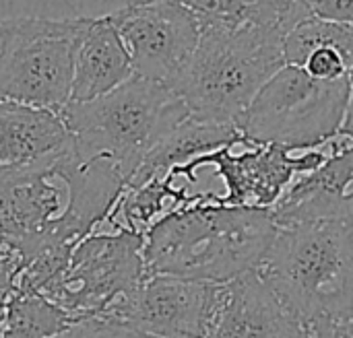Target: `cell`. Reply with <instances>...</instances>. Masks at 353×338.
Returning a JSON list of instances; mask_svg holds the SVG:
<instances>
[{
	"label": "cell",
	"mask_w": 353,
	"mask_h": 338,
	"mask_svg": "<svg viewBox=\"0 0 353 338\" xmlns=\"http://www.w3.org/2000/svg\"><path fill=\"white\" fill-rule=\"evenodd\" d=\"M124 188L110 161H83L74 142L46 163L0 167V252L23 268L46 246L77 248L105 223Z\"/></svg>",
	"instance_id": "6da1fadb"
},
{
	"label": "cell",
	"mask_w": 353,
	"mask_h": 338,
	"mask_svg": "<svg viewBox=\"0 0 353 338\" xmlns=\"http://www.w3.org/2000/svg\"><path fill=\"white\" fill-rule=\"evenodd\" d=\"M215 198L209 192L149 229L143 246L147 275L223 285L261 266L277 233L273 211L223 207Z\"/></svg>",
	"instance_id": "7a4b0ae2"
},
{
	"label": "cell",
	"mask_w": 353,
	"mask_h": 338,
	"mask_svg": "<svg viewBox=\"0 0 353 338\" xmlns=\"http://www.w3.org/2000/svg\"><path fill=\"white\" fill-rule=\"evenodd\" d=\"M285 37L279 27L259 25L201 29L192 58L170 87L192 120L238 126L265 83L288 64Z\"/></svg>",
	"instance_id": "3957f363"
},
{
	"label": "cell",
	"mask_w": 353,
	"mask_h": 338,
	"mask_svg": "<svg viewBox=\"0 0 353 338\" xmlns=\"http://www.w3.org/2000/svg\"><path fill=\"white\" fill-rule=\"evenodd\" d=\"M261 277L308 326L353 312V223L339 219L277 225Z\"/></svg>",
	"instance_id": "277c9868"
},
{
	"label": "cell",
	"mask_w": 353,
	"mask_h": 338,
	"mask_svg": "<svg viewBox=\"0 0 353 338\" xmlns=\"http://www.w3.org/2000/svg\"><path fill=\"white\" fill-rule=\"evenodd\" d=\"M60 114L77 155L83 161H110L126 184L147 155L190 118L170 85L143 76L93 101L68 103Z\"/></svg>",
	"instance_id": "5b68a950"
},
{
	"label": "cell",
	"mask_w": 353,
	"mask_h": 338,
	"mask_svg": "<svg viewBox=\"0 0 353 338\" xmlns=\"http://www.w3.org/2000/svg\"><path fill=\"white\" fill-rule=\"evenodd\" d=\"M347 101L350 76L321 81L302 66L285 64L259 91L238 128L250 145L310 151L341 132Z\"/></svg>",
	"instance_id": "8992f818"
},
{
	"label": "cell",
	"mask_w": 353,
	"mask_h": 338,
	"mask_svg": "<svg viewBox=\"0 0 353 338\" xmlns=\"http://www.w3.org/2000/svg\"><path fill=\"white\" fill-rule=\"evenodd\" d=\"M87 19H0V101L62 112L70 103L74 50Z\"/></svg>",
	"instance_id": "52a82bcc"
},
{
	"label": "cell",
	"mask_w": 353,
	"mask_h": 338,
	"mask_svg": "<svg viewBox=\"0 0 353 338\" xmlns=\"http://www.w3.org/2000/svg\"><path fill=\"white\" fill-rule=\"evenodd\" d=\"M145 237L132 231H93L70 256L64 277L43 295L72 320L105 316L147 277Z\"/></svg>",
	"instance_id": "ba28073f"
},
{
	"label": "cell",
	"mask_w": 353,
	"mask_h": 338,
	"mask_svg": "<svg viewBox=\"0 0 353 338\" xmlns=\"http://www.w3.org/2000/svg\"><path fill=\"white\" fill-rule=\"evenodd\" d=\"M331 140L310 151H290L279 145L248 142L236 153V145L203 155L184 167L172 169L170 173L184 178L194 186L196 169L203 165H213L217 169L215 176L221 178L225 186V194H217L215 198L217 204L273 211L298 176L319 169L329 159L333 149Z\"/></svg>",
	"instance_id": "9c48e42d"
},
{
	"label": "cell",
	"mask_w": 353,
	"mask_h": 338,
	"mask_svg": "<svg viewBox=\"0 0 353 338\" xmlns=\"http://www.w3.org/2000/svg\"><path fill=\"white\" fill-rule=\"evenodd\" d=\"M130 56L134 76L170 85L201 41L194 12L180 0L124 6L110 14Z\"/></svg>",
	"instance_id": "30bf717a"
},
{
	"label": "cell",
	"mask_w": 353,
	"mask_h": 338,
	"mask_svg": "<svg viewBox=\"0 0 353 338\" xmlns=\"http://www.w3.org/2000/svg\"><path fill=\"white\" fill-rule=\"evenodd\" d=\"M213 283L147 275L105 316L151 338H207Z\"/></svg>",
	"instance_id": "8fae6325"
},
{
	"label": "cell",
	"mask_w": 353,
	"mask_h": 338,
	"mask_svg": "<svg viewBox=\"0 0 353 338\" xmlns=\"http://www.w3.org/2000/svg\"><path fill=\"white\" fill-rule=\"evenodd\" d=\"M207 338H310L259 271L215 285Z\"/></svg>",
	"instance_id": "7c38bea8"
},
{
	"label": "cell",
	"mask_w": 353,
	"mask_h": 338,
	"mask_svg": "<svg viewBox=\"0 0 353 338\" xmlns=\"http://www.w3.org/2000/svg\"><path fill=\"white\" fill-rule=\"evenodd\" d=\"M329 159L298 176L273 209L275 225L339 219L353 223V138L337 134Z\"/></svg>",
	"instance_id": "4fadbf2b"
},
{
	"label": "cell",
	"mask_w": 353,
	"mask_h": 338,
	"mask_svg": "<svg viewBox=\"0 0 353 338\" xmlns=\"http://www.w3.org/2000/svg\"><path fill=\"white\" fill-rule=\"evenodd\" d=\"M134 76L130 56L110 14L89 17L74 50L70 103L93 101Z\"/></svg>",
	"instance_id": "5bb4252c"
},
{
	"label": "cell",
	"mask_w": 353,
	"mask_h": 338,
	"mask_svg": "<svg viewBox=\"0 0 353 338\" xmlns=\"http://www.w3.org/2000/svg\"><path fill=\"white\" fill-rule=\"evenodd\" d=\"M72 145L60 112L0 101V167H31L52 161Z\"/></svg>",
	"instance_id": "9a60e30c"
},
{
	"label": "cell",
	"mask_w": 353,
	"mask_h": 338,
	"mask_svg": "<svg viewBox=\"0 0 353 338\" xmlns=\"http://www.w3.org/2000/svg\"><path fill=\"white\" fill-rule=\"evenodd\" d=\"M285 62L321 81L347 78L353 70V25L310 17L285 37Z\"/></svg>",
	"instance_id": "2e32d148"
},
{
	"label": "cell",
	"mask_w": 353,
	"mask_h": 338,
	"mask_svg": "<svg viewBox=\"0 0 353 338\" xmlns=\"http://www.w3.org/2000/svg\"><path fill=\"white\" fill-rule=\"evenodd\" d=\"M236 145H248L238 126L209 124L188 118L147 155L139 171L128 180L126 188H137L151 178L168 176L172 169L184 167L203 155Z\"/></svg>",
	"instance_id": "e0dca14e"
},
{
	"label": "cell",
	"mask_w": 353,
	"mask_h": 338,
	"mask_svg": "<svg viewBox=\"0 0 353 338\" xmlns=\"http://www.w3.org/2000/svg\"><path fill=\"white\" fill-rule=\"evenodd\" d=\"M188 6L201 29H232L244 25L279 27L285 33L310 19L302 0H180Z\"/></svg>",
	"instance_id": "ac0fdd59"
},
{
	"label": "cell",
	"mask_w": 353,
	"mask_h": 338,
	"mask_svg": "<svg viewBox=\"0 0 353 338\" xmlns=\"http://www.w3.org/2000/svg\"><path fill=\"white\" fill-rule=\"evenodd\" d=\"M128 0H0V19L10 17H103L124 8Z\"/></svg>",
	"instance_id": "d6986e66"
},
{
	"label": "cell",
	"mask_w": 353,
	"mask_h": 338,
	"mask_svg": "<svg viewBox=\"0 0 353 338\" xmlns=\"http://www.w3.org/2000/svg\"><path fill=\"white\" fill-rule=\"evenodd\" d=\"M54 338H151L128 324L108 318V316H95V318H83L74 320L64 332Z\"/></svg>",
	"instance_id": "ffe728a7"
},
{
	"label": "cell",
	"mask_w": 353,
	"mask_h": 338,
	"mask_svg": "<svg viewBox=\"0 0 353 338\" xmlns=\"http://www.w3.org/2000/svg\"><path fill=\"white\" fill-rule=\"evenodd\" d=\"M316 19L353 25V0H302Z\"/></svg>",
	"instance_id": "44dd1931"
},
{
	"label": "cell",
	"mask_w": 353,
	"mask_h": 338,
	"mask_svg": "<svg viewBox=\"0 0 353 338\" xmlns=\"http://www.w3.org/2000/svg\"><path fill=\"white\" fill-rule=\"evenodd\" d=\"M306 328L310 338H353V312L310 322Z\"/></svg>",
	"instance_id": "7402d4cb"
},
{
	"label": "cell",
	"mask_w": 353,
	"mask_h": 338,
	"mask_svg": "<svg viewBox=\"0 0 353 338\" xmlns=\"http://www.w3.org/2000/svg\"><path fill=\"white\" fill-rule=\"evenodd\" d=\"M21 264L14 256L0 252V302L14 289Z\"/></svg>",
	"instance_id": "603a6c76"
},
{
	"label": "cell",
	"mask_w": 353,
	"mask_h": 338,
	"mask_svg": "<svg viewBox=\"0 0 353 338\" xmlns=\"http://www.w3.org/2000/svg\"><path fill=\"white\" fill-rule=\"evenodd\" d=\"M341 134L352 136L353 138V70L350 74V101H347V109H345V120L341 126Z\"/></svg>",
	"instance_id": "cb8c5ba5"
},
{
	"label": "cell",
	"mask_w": 353,
	"mask_h": 338,
	"mask_svg": "<svg viewBox=\"0 0 353 338\" xmlns=\"http://www.w3.org/2000/svg\"><path fill=\"white\" fill-rule=\"evenodd\" d=\"M149 2H157V0H128L126 6H134V4H149Z\"/></svg>",
	"instance_id": "d4e9b609"
}]
</instances>
